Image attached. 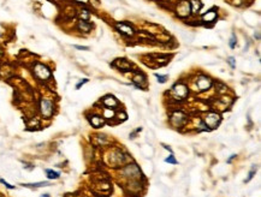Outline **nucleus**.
<instances>
[{"mask_svg":"<svg viewBox=\"0 0 261 197\" xmlns=\"http://www.w3.org/2000/svg\"><path fill=\"white\" fill-rule=\"evenodd\" d=\"M34 75L40 79V81H48L51 77H52V71L51 69L47 66L45 64H41V63H37L34 65Z\"/></svg>","mask_w":261,"mask_h":197,"instance_id":"nucleus-1","label":"nucleus"},{"mask_svg":"<svg viewBox=\"0 0 261 197\" xmlns=\"http://www.w3.org/2000/svg\"><path fill=\"white\" fill-rule=\"evenodd\" d=\"M116 29L119 34L124 35L126 37H133L135 35V29L134 27L131 25L130 23H126V22H118L116 23Z\"/></svg>","mask_w":261,"mask_h":197,"instance_id":"nucleus-2","label":"nucleus"},{"mask_svg":"<svg viewBox=\"0 0 261 197\" xmlns=\"http://www.w3.org/2000/svg\"><path fill=\"white\" fill-rule=\"evenodd\" d=\"M40 111H41L42 116L46 118L52 117V114L54 112V105L51 100H47V99H42L41 102H40Z\"/></svg>","mask_w":261,"mask_h":197,"instance_id":"nucleus-3","label":"nucleus"},{"mask_svg":"<svg viewBox=\"0 0 261 197\" xmlns=\"http://www.w3.org/2000/svg\"><path fill=\"white\" fill-rule=\"evenodd\" d=\"M176 12L181 18L189 17L190 16V5H189L188 0H182V1H179L178 5H177Z\"/></svg>","mask_w":261,"mask_h":197,"instance_id":"nucleus-4","label":"nucleus"},{"mask_svg":"<svg viewBox=\"0 0 261 197\" xmlns=\"http://www.w3.org/2000/svg\"><path fill=\"white\" fill-rule=\"evenodd\" d=\"M196 84L201 92H205V90H208L212 87V79L207 76H200L196 81Z\"/></svg>","mask_w":261,"mask_h":197,"instance_id":"nucleus-5","label":"nucleus"},{"mask_svg":"<svg viewBox=\"0 0 261 197\" xmlns=\"http://www.w3.org/2000/svg\"><path fill=\"white\" fill-rule=\"evenodd\" d=\"M172 92L176 94L177 97L185 99L186 95H188V87H186L185 84H183V83H177L176 85H173Z\"/></svg>","mask_w":261,"mask_h":197,"instance_id":"nucleus-6","label":"nucleus"},{"mask_svg":"<svg viewBox=\"0 0 261 197\" xmlns=\"http://www.w3.org/2000/svg\"><path fill=\"white\" fill-rule=\"evenodd\" d=\"M218 18V11L215 9H212L207 11L205 14H202V22L205 23H214Z\"/></svg>","mask_w":261,"mask_h":197,"instance_id":"nucleus-7","label":"nucleus"},{"mask_svg":"<svg viewBox=\"0 0 261 197\" xmlns=\"http://www.w3.org/2000/svg\"><path fill=\"white\" fill-rule=\"evenodd\" d=\"M92 28H93V24H92V23H89L88 21H82V19H79V21L77 22V29H78V31L83 32V34H88V32H90Z\"/></svg>","mask_w":261,"mask_h":197,"instance_id":"nucleus-8","label":"nucleus"},{"mask_svg":"<svg viewBox=\"0 0 261 197\" xmlns=\"http://www.w3.org/2000/svg\"><path fill=\"white\" fill-rule=\"evenodd\" d=\"M189 5H190V13L196 16L200 13L201 9H202V3L200 0H190L189 1Z\"/></svg>","mask_w":261,"mask_h":197,"instance_id":"nucleus-9","label":"nucleus"},{"mask_svg":"<svg viewBox=\"0 0 261 197\" xmlns=\"http://www.w3.org/2000/svg\"><path fill=\"white\" fill-rule=\"evenodd\" d=\"M133 81L134 83L136 84V87L138 88H142V83H146V76L141 72H137L136 75L133 77Z\"/></svg>","mask_w":261,"mask_h":197,"instance_id":"nucleus-10","label":"nucleus"},{"mask_svg":"<svg viewBox=\"0 0 261 197\" xmlns=\"http://www.w3.org/2000/svg\"><path fill=\"white\" fill-rule=\"evenodd\" d=\"M116 63L119 64L118 69H120V71H130V68H131V64H130L126 59H117Z\"/></svg>","mask_w":261,"mask_h":197,"instance_id":"nucleus-11","label":"nucleus"},{"mask_svg":"<svg viewBox=\"0 0 261 197\" xmlns=\"http://www.w3.org/2000/svg\"><path fill=\"white\" fill-rule=\"evenodd\" d=\"M45 172H46V174H47V178H48V179H51V180L58 179V178L60 177V173H59V172L53 171V169H50V168L45 169Z\"/></svg>","mask_w":261,"mask_h":197,"instance_id":"nucleus-12","label":"nucleus"},{"mask_svg":"<svg viewBox=\"0 0 261 197\" xmlns=\"http://www.w3.org/2000/svg\"><path fill=\"white\" fill-rule=\"evenodd\" d=\"M23 186L27 187H44V186H48L51 185L50 182H40V183H31V184H22Z\"/></svg>","mask_w":261,"mask_h":197,"instance_id":"nucleus-13","label":"nucleus"},{"mask_svg":"<svg viewBox=\"0 0 261 197\" xmlns=\"http://www.w3.org/2000/svg\"><path fill=\"white\" fill-rule=\"evenodd\" d=\"M90 123H92V125H93V126L99 127L100 125L104 124V120H102V118L99 117V116H94V117L90 119Z\"/></svg>","mask_w":261,"mask_h":197,"instance_id":"nucleus-14","label":"nucleus"},{"mask_svg":"<svg viewBox=\"0 0 261 197\" xmlns=\"http://www.w3.org/2000/svg\"><path fill=\"white\" fill-rule=\"evenodd\" d=\"M104 103L106 106H116L117 101L115 100V97H113V96H107V97L104 99Z\"/></svg>","mask_w":261,"mask_h":197,"instance_id":"nucleus-15","label":"nucleus"},{"mask_svg":"<svg viewBox=\"0 0 261 197\" xmlns=\"http://www.w3.org/2000/svg\"><path fill=\"white\" fill-rule=\"evenodd\" d=\"M229 46H230L231 49L236 48V46H237V37H236V34H235V32H232V34H231V37H230V40H229Z\"/></svg>","mask_w":261,"mask_h":197,"instance_id":"nucleus-16","label":"nucleus"},{"mask_svg":"<svg viewBox=\"0 0 261 197\" xmlns=\"http://www.w3.org/2000/svg\"><path fill=\"white\" fill-rule=\"evenodd\" d=\"M255 173H256V166H255V165H253V166H251V169H250V172H249V174H248V178L244 180V183L250 182V180L253 179V177L255 176Z\"/></svg>","mask_w":261,"mask_h":197,"instance_id":"nucleus-17","label":"nucleus"},{"mask_svg":"<svg viewBox=\"0 0 261 197\" xmlns=\"http://www.w3.org/2000/svg\"><path fill=\"white\" fill-rule=\"evenodd\" d=\"M89 16H90L89 10L88 9H82V11H81V19H82V21H88Z\"/></svg>","mask_w":261,"mask_h":197,"instance_id":"nucleus-18","label":"nucleus"},{"mask_svg":"<svg viewBox=\"0 0 261 197\" xmlns=\"http://www.w3.org/2000/svg\"><path fill=\"white\" fill-rule=\"evenodd\" d=\"M155 77L158 78V82H159V83H161V84L166 83V82H167V78H168L166 75H159V73H155Z\"/></svg>","mask_w":261,"mask_h":197,"instance_id":"nucleus-19","label":"nucleus"},{"mask_svg":"<svg viewBox=\"0 0 261 197\" xmlns=\"http://www.w3.org/2000/svg\"><path fill=\"white\" fill-rule=\"evenodd\" d=\"M165 162H168V163H172V165H176V163H177V160L175 159L173 155L171 154L168 158H166V159H165Z\"/></svg>","mask_w":261,"mask_h":197,"instance_id":"nucleus-20","label":"nucleus"},{"mask_svg":"<svg viewBox=\"0 0 261 197\" xmlns=\"http://www.w3.org/2000/svg\"><path fill=\"white\" fill-rule=\"evenodd\" d=\"M0 183H1V184H4V185H5L6 187H7V189H10V190H13V189H14V186H13V185L9 184V183H7L6 180H5V179H3V178H0Z\"/></svg>","mask_w":261,"mask_h":197,"instance_id":"nucleus-21","label":"nucleus"},{"mask_svg":"<svg viewBox=\"0 0 261 197\" xmlns=\"http://www.w3.org/2000/svg\"><path fill=\"white\" fill-rule=\"evenodd\" d=\"M227 63H229V65H230L232 69L236 68V60H235L233 56H229V58H227Z\"/></svg>","mask_w":261,"mask_h":197,"instance_id":"nucleus-22","label":"nucleus"},{"mask_svg":"<svg viewBox=\"0 0 261 197\" xmlns=\"http://www.w3.org/2000/svg\"><path fill=\"white\" fill-rule=\"evenodd\" d=\"M88 81H89L88 78H83L82 81H79V82H78V83L76 84V89H79V88H81V87H82V85H84L86 83H88Z\"/></svg>","mask_w":261,"mask_h":197,"instance_id":"nucleus-23","label":"nucleus"},{"mask_svg":"<svg viewBox=\"0 0 261 197\" xmlns=\"http://www.w3.org/2000/svg\"><path fill=\"white\" fill-rule=\"evenodd\" d=\"M73 47H75L76 49H79V51H88V49H89V47H88V46H79V45H75Z\"/></svg>","mask_w":261,"mask_h":197,"instance_id":"nucleus-24","label":"nucleus"},{"mask_svg":"<svg viewBox=\"0 0 261 197\" xmlns=\"http://www.w3.org/2000/svg\"><path fill=\"white\" fill-rule=\"evenodd\" d=\"M236 156H237V155H235V154H233V155H231V156H230L229 159L226 160V162H227V163H231V161H232V160H233V159H235Z\"/></svg>","mask_w":261,"mask_h":197,"instance_id":"nucleus-25","label":"nucleus"},{"mask_svg":"<svg viewBox=\"0 0 261 197\" xmlns=\"http://www.w3.org/2000/svg\"><path fill=\"white\" fill-rule=\"evenodd\" d=\"M254 36H255V39H256V40H260V34H259V32H255Z\"/></svg>","mask_w":261,"mask_h":197,"instance_id":"nucleus-26","label":"nucleus"},{"mask_svg":"<svg viewBox=\"0 0 261 197\" xmlns=\"http://www.w3.org/2000/svg\"><path fill=\"white\" fill-rule=\"evenodd\" d=\"M40 197H51V196H50V195H48V194H44V195H41V196H40Z\"/></svg>","mask_w":261,"mask_h":197,"instance_id":"nucleus-27","label":"nucleus"},{"mask_svg":"<svg viewBox=\"0 0 261 197\" xmlns=\"http://www.w3.org/2000/svg\"><path fill=\"white\" fill-rule=\"evenodd\" d=\"M3 55V51H1V48H0V56Z\"/></svg>","mask_w":261,"mask_h":197,"instance_id":"nucleus-28","label":"nucleus"}]
</instances>
